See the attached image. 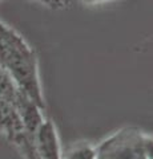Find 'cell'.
Wrapping results in <instances>:
<instances>
[{"label": "cell", "instance_id": "6da1fadb", "mask_svg": "<svg viewBox=\"0 0 153 159\" xmlns=\"http://www.w3.org/2000/svg\"><path fill=\"white\" fill-rule=\"evenodd\" d=\"M0 65L23 93L45 110L36 51L17 31L0 20Z\"/></svg>", "mask_w": 153, "mask_h": 159}, {"label": "cell", "instance_id": "7a4b0ae2", "mask_svg": "<svg viewBox=\"0 0 153 159\" xmlns=\"http://www.w3.org/2000/svg\"><path fill=\"white\" fill-rule=\"evenodd\" d=\"M95 146L97 159H152V135L136 126L118 129Z\"/></svg>", "mask_w": 153, "mask_h": 159}, {"label": "cell", "instance_id": "3957f363", "mask_svg": "<svg viewBox=\"0 0 153 159\" xmlns=\"http://www.w3.org/2000/svg\"><path fill=\"white\" fill-rule=\"evenodd\" d=\"M32 146L39 159H61L63 151L56 126L49 118H44L31 137Z\"/></svg>", "mask_w": 153, "mask_h": 159}, {"label": "cell", "instance_id": "277c9868", "mask_svg": "<svg viewBox=\"0 0 153 159\" xmlns=\"http://www.w3.org/2000/svg\"><path fill=\"white\" fill-rule=\"evenodd\" d=\"M0 134H3L11 145H15L19 138L26 134L15 106L3 99H0Z\"/></svg>", "mask_w": 153, "mask_h": 159}, {"label": "cell", "instance_id": "5b68a950", "mask_svg": "<svg viewBox=\"0 0 153 159\" xmlns=\"http://www.w3.org/2000/svg\"><path fill=\"white\" fill-rule=\"evenodd\" d=\"M20 93L22 90L17 88L12 77L9 76L6 69L0 65V99L7 101L13 105L16 102L17 97L20 96Z\"/></svg>", "mask_w": 153, "mask_h": 159}, {"label": "cell", "instance_id": "8992f818", "mask_svg": "<svg viewBox=\"0 0 153 159\" xmlns=\"http://www.w3.org/2000/svg\"><path fill=\"white\" fill-rule=\"evenodd\" d=\"M61 159H97L96 157V146L91 142H76L63 152Z\"/></svg>", "mask_w": 153, "mask_h": 159}, {"label": "cell", "instance_id": "52a82bcc", "mask_svg": "<svg viewBox=\"0 0 153 159\" xmlns=\"http://www.w3.org/2000/svg\"><path fill=\"white\" fill-rule=\"evenodd\" d=\"M27 2H33L40 6L49 8L52 11H60V9H67L72 6L73 0H27Z\"/></svg>", "mask_w": 153, "mask_h": 159}, {"label": "cell", "instance_id": "ba28073f", "mask_svg": "<svg viewBox=\"0 0 153 159\" xmlns=\"http://www.w3.org/2000/svg\"><path fill=\"white\" fill-rule=\"evenodd\" d=\"M79 2L85 7H97V6H103V4L115 2V0H79Z\"/></svg>", "mask_w": 153, "mask_h": 159}]
</instances>
